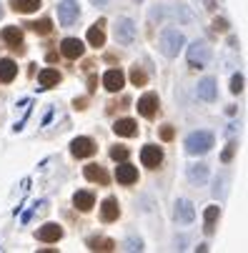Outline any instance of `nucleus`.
<instances>
[{
    "label": "nucleus",
    "instance_id": "nucleus-12",
    "mask_svg": "<svg viewBox=\"0 0 248 253\" xmlns=\"http://www.w3.org/2000/svg\"><path fill=\"white\" fill-rule=\"evenodd\" d=\"M123 83H125V76L121 73L118 68L108 70V73L103 76V85H105V90H111V93H118L123 88Z\"/></svg>",
    "mask_w": 248,
    "mask_h": 253
},
{
    "label": "nucleus",
    "instance_id": "nucleus-16",
    "mask_svg": "<svg viewBox=\"0 0 248 253\" xmlns=\"http://www.w3.org/2000/svg\"><path fill=\"white\" fill-rule=\"evenodd\" d=\"M118 213H121V208H118V201H116V198H105V201H103V206H100V218H103L105 223L116 221Z\"/></svg>",
    "mask_w": 248,
    "mask_h": 253
},
{
    "label": "nucleus",
    "instance_id": "nucleus-19",
    "mask_svg": "<svg viewBox=\"0 0 248 253\" xmlns=\"http://www.w3.org/2000/svg\"><path fill=\"white\" fill-rule=\"evenodd\" d=\"M15 73H18V65H15L10 58H3V60H0V81H3V83H10V81L15 78Z\"/></svg>",
    "mask_w": 248,
    "mask_h": 253
},
{
    "label": "nucleus",
    "instance_id": "nucleus-7",
    "mask_svg": "<svg viewBox=\"0 0 248 253\" xmlns=\"http://www.w3.org/2000/svg\"><path fill=\"white\" fill-rule=\"evenodd\" d=\"M140 163L146 168H158L163 163V151L158 146H143V151H140Z\"/></svg>",
    "mask_w": 248,
    "mask_h": 253
},
{
    "label": "nucleus",
    "instance_id": "nucleus-34",
    "mask_svg": "<svg viewBox=\"0 0 248 253\" xmlns=\"http://www.w3.org/2000/svg\"><path fill=\"white\" fill-rule=\"evenodd\" d=\"M85 103H88L85 98H76V103H73V105H76V111H83V108H85Z\"/></svg>",
    "mask_w": 248,
    "mask_h": 253
},
{
    "label": "nucleus",
    "instance_id": "nucleus-21",
    "mask_svg": "<svg viewBox=\"0 0 248 253\" xmlns=\"http://www.w3.org/2000/svg\"><path fill=\"white\" fill-rule=\"evenodd\" d=\"M85 178L93 180V183H100V186L108 183V173H105L100 166H85Z\"/></svg>",
    "mask_w": 248,
    "mask_h": 253
},
{
    "label": "nucleus",
    "instance_id": "nucleus-5",
    "mask_svg": "<svg viewBox=\"0 0 248 253\" xmlns=\"http://www.w3.org/2000/svg\"><path fill=\"white\" fill-rule=\"evenodd\" d=\"M135 35H138L135 23H133L130 18H118V25H116V41H118L121 45H130V43L135 41Z\"/></svg>",
    "mask_w": 248,
    "mask_h": 253
},
{
    "label": "nucleus",
    "instance_id": "nucleus-32",
    "mask_svg": "<svg viewBox=\"0 0 248 253\" xmlns=\"http://www.w3.org/2000/svg\"><path fill=\"white\" fill-rule=\"evenodd\" d=\"M125 251H143V243H140V238H138V241L130 238V241L125 243Z\"/></svg>",
    "mask_w": 248,
    "mask_h": 253
},
{
    "label": "nucleus",
    "instance_id": "nucleus-18",
    "mask_svg": "<svg viewBox=\"0 0 248 253\" xmlns=\"http://www.w3.org/2000/svg\"><path fill=\"white\" fill-rule=\"evenodd\" d=\"M113 130H116V135L130 138V135H135V133H138V126H135V121H130V118H121V121H116Z\"/></svg>",
    "mask_w": 248,
    "mask_h": 253
},
{
    "label": "nucleus",
    "instance_id": "nucleus-9",
    "mask_svg": "<svg viewBox=\"0 0 248 253\" xmlns=\"http://www.w3.org/2000/svg\"><path fill=\"white\" fill-rule=\"evenodd\" d=\"M116 178H118V183L130 186V183H135V180H138V168L130 166V163H125V161H121V166H116Z\"/></svg>",
    "mask_w": 248,
    "mask_h": 253
},
{
    "label": "nucleus",
    "instance_id": "nucleus-35",
    "mask_svg": "<svg viewBox=\"0 0 248 253\" xmlns=\"http://www.w3.org/2000/svg\"><path fill=\"white\" fill-rule=\"evenodd\" d=\"M233 148H236V146L231 143V146H228V148L223 151V161H231V156H233Z\"/></svg>",
    "mask_w": 248,
    "mask_h": 253
},
{
    "label": "nucleus",
    "instance_id": "nucleus-6",
    "mask_svg": "<svg viewBox=\"0 0 248 253\" xmlns=\"http://www.w3.org/2000/svg\"><path fill=\"white\" fill-rule=\"evenodd\" d=\"M70 153H73L76 158H88V156L95 153V143L90 138L81 135V138H76L73 143H70Z\"/></svg>",
    "mask_w": 248,
    "mask_h": 253
},
{
    "label": "nucleus",
    "instance_id": "nucleus-2",
    "mask_svg": "<svg viewBox=\"0 0 248 253\" xmlns=\"http://www.w3.org/2000/svg\"><path fill=\"white\" fill-rule=\"evenodd\" d=\"M213 133H208V130H193L188 138H186V151L191 156H203L208 153L210 148H213Z\"/></svg>",
    "mask_w": 248,
    "mask_h": 253
},
{
    "label": "nucleus",
    "instance_id": "nucleus-36",
    "mask_svg": "<svg viewBox=\"0 0 248 253\" xmlns=\"http://www.w3.org/2000/svg\"><path fill=\"white\" fill-rule=\"evenodd\" d=\"M90 3L98 5V8H105V5H108V0H90Z\"/></svg>",
    "mask_w": 248,
    "mask_h": 253
},
{
    "label": "nucleus",
    "instance_id": "nucleus-13",
    "mask_svg": "<svg viewBox=\"0 0 248 253\" xmlns=\"http://www.w3.org/2000/svg\"><path fill=\"white\" fill-rule=\"evenodd\" d=\"M216 95H218V88H216V81H213V78H203V81L198 83V98H201V100L213 103Z\"/></svg>",
    "mask_w": 248,
    "mask_h": 253
},
{
    "label": "nucleus",
    "instance_id": "nucleus-22",
    "mask_svg": "<svg viewBox=\"0 0 248 253\" xmlns=\"http://www.w3.org/2000/svg\"><path fill=\"white\" fill-rule=\"evenodd\" d=\"M38 81H41L43 88H50V85H58L60 83V73H58V70H53V68H45V70H41V73H38Z\"/></svg>",
    "mask_w": 248,
    "mask_h": 253
},
{
    "label": "nucleus",
    "instance_id": "nucleus-31",
    "mask_svg": "<svg viewBox=\"0 0 248 253\" xmlns=\"http://www.w3.org/2000/svg\"><path fill=\"white\" fill-rule=\"evenodd\" d=\"M213 30H218V33H228V20L216 18V20H213Z\"/></svg>",
    "mask_w": 248,
    "mask_h": 253
},
{
    "label": "nucleus",
    "instance_id": "nucleus-28",
    "mask_svg": "<svg viewBox=\"0 0 248 253\" xmlns=\"http://www.w3.org/2000/svg\"><path fill=\"white\" fill-rule=\"evenodd\" d=\"M130 81H133V85H146L148 76H146L140 68H133V70H130Z\"/></svg>",
    "mask_w": 248,
    "mask_h": 253
},
{
    "label": "nucleus",
    "instance_id": "nucleus-20",
    "mask_svg": "<svg viewBox=\"0 0 248 253\" xmlns=\"http://www.w3.org/2000/svg\"><path fill=\"white\" fill-rule=\"evenodd\" d=\"M73 203H76V208H81V211L85 213V211H90V208L95 206V198H93L90 191H78V193L73 196Z\"/></svg>",
    "mask_w": 248,
    "mask_h": 253
},
{
    "label": "nucleus",
    "instance_id": "nucleus-24",
    "mask_svg": "<svg viewBox=\"0 0 248 253\" xmlns=\"http://www.w3.org/2000/svg\"><path fill=\"white\" fill-rule=\"evenodd\" d=\"M218 213H221V211H218V206H208V208H206V213H203V218H206V233H213Z\"/></svg>",
    "mask_w": 248,
    "mask_h": 253
},
{
    "label": "nucleus",
    "instance_id": "nucleus-17",
    "mask_svg": "<svg viewBox=\"0 0 248 253\" xmlns=\"http://www.w3.org/2000/svg\"><path fill=\"white\" fill-rule=\"evenodd\" d=\"M188 180L193 186H203L208 180V166L203 163H196V166H188Z\"/></svg>",
    "mask_w": 248,
    "mask_h": 253
},
{
    "label": "nucleus",
    "instance_id": "nucleus-26",
    "mask_svg": "<svg viewBox=\"0 0 248 253\" xmlns=\"http://www.w3.org/2000/svg\"><path fill=\"white\" fill-rule=\"evenodd\" d=\"M88 246H90L93 251H113V248H116V243H113L111 238H90Z\"/></svg>",
    "mask_w": 248,
    "mask_h": 253
},
{
    "label": "nucleus",
    "instance_id": "nucleus-29",
    "mask_svg": "<svg viewBox=\"0 0 248 253\" xmlns=\"http://www.w3.org/2000/svg\"><path fill=\"white\" fill-rule=\"evenodd\" d=\"M111 158L113 161H128V148H123V146L111 148Z\"/></svg>",
    "mask_w": 248,
    "mask_h": 253
},
{
    "label": "nucleus",
    "instance_id": "nucleus-1",
    "mask_svg": "<svg viewBox=\"0 0 248 253\" xmlns=\"http://www.w3.org/2000/svg\"><path fill=\"white\" fill-rule=\"evenodd\" d=\"M183 45H186V38H183V33L175 30V28H165L158 38V48L165 58H178Z\"/></svg>",
    "mask_w": 248,
    "mask_h": 253
},
{
    "label": "nucleus",
    "instance_id": "nucleus-3",
    "mask_svg": "<svg viewBox=\"0 0 248 253\" xmlns=\"http://www.w3.org/2000/svg\"><path fill=\"white\" fill-rule=\"evenodd\" d=\"M208 60H210V48H208L206 41H196V43L188 45V63H191V68H206Z\"/></svg>",
    "mask_w": 248,
    "mask_h": 253
},
{
    "label": "nucleus",
    "instance_id": "nucleus-14",
    "mask_svg": "<svg viewBox=\"0 0 248 253\" xmlns=\"http://www.w3.org/2000/svg\"><path fill=\"white\" fill-rule=\"evenodd\" d=\"M63 238V228L58 226V223H45L41 231H38V241H43V243H55V241H60Z\"/></svg>",
    "mask_w": 248,
    "mask_h": 253
},
{
    "label": "nucleus",
    "instance_id": "nucleus-10",
    "mask_svg": "<svg viewBox=\"0 0 248 253\" xmlns=\"http://www.w3.org/2000/svg\"><path fill=\"white\" fill-rule=\"evenodd\" d=\"M193 218H196V208H193V203L181 198L178 203H175V221H178V223H193Z\"/></svg>",
    "mask_w": 248,
    "mask_h": 253
},
{
    "label": "nucleus",
    "instance_id": "nucleus-33",
    "mask_svg": "<svg viewBox=\"0 0 248 253\" xmlns=\"http://www.w3.org/2000/svg\"><path fill=\"white\" fill-rule=\"evenodd\" d=\"M161 138H163V140H173V128H170V126H165V128L161 130Z\"/></svg>",
    "mask_w": 248,
    "mask_h": 253
},
{
    "label": "nucleus",
    "instance_id": "nucleus-23",
    "mask_svg": "<svg viewBox=\"0 0 248 253\" xmlns=\"http://www.w3.org/2000/svg\"><path fill=\"white\" fill-rule=\"evenodd\" d=\"M15 13H35L41 8V0H10Z\"/></svg>",
    "mask_w": 248,
    "mask_h": 253
},
{
    "label": "nucleus",
    "instance_id": "nucleus-30",
    "mask_svg": "<svg viewBox=\"0 0 248 253\" xmlns=\"http://www.w3.org/2000/svg\"><path fill=\"white\" fill-rule=\"evenodd\" d=\"M231 90L233 93H241L243 90V76H233L231 78Z\"/></svg>",
    "mask_w": 248,
    "mask_h": 253
},
{
    "label": "nucleus",
    "instance_id": "nucleus-27",
    "mask_svg": "<svg viewBox=\"0 0 248 253\" xmlns=\"http://www.w3.org/2000/svg\"><path fill=\"white\" fill-rule=\"evenodd\" d=\"M35 33H41V35H48L50 30H53V25H50V20L48 18H43V20H38V23H28Z\"/></svg>",
    "mask_w": 248,
    "mask_h": 253
},
{
    "label": "nucleus",
    "instance_id": "nucleus-8",
    "mask_svg": "<svg viewBox=\"0 0 248 253\" xmlns=\"http://www.w3.org/2000/svg\"><path fill=\"white\" fill-rule=\"evenodd\" d=\"M138 113L143 116V118H153L156 116V111H158V95L156 93H146L143 98L138 100Z\"/></svg>",
    "mask_w": 248,
    "mask_h": 253
},
{
    "label": "nucleus",
    "instance_id": "nucleus-37",
    "mask_svg": "<svg viewBox=\"0 0 248 253\" xmlns=\"http://www.w3.org/2000/svg\"><path fill=\"white\" fill-rule=\"evenodd\" d=\"M0 15H3V8H0Z\"/></svg>",
    "mask_w": 248,
    "mask_h": 253
},
{
    "label": "nucleus",
    "instance_id": "nucleus-15",
    "mask_svg": "<svg viewBox=\"0 0 248 253\" xmlns=\"http://www.w3.org/2000/svg\"><path fill=\"white\" fill-rule=\"evenodd\" d=\"M3 41H5L13 50H18V53H23V50H25V48H23V33H20L18 28H13V25L3 30Z\"/></svg>",
    "mask_w": 248,
    "mask_h": 253
},
{
    "label": "nucleus",
    "instance_id": "nucleus-25",
    "mask_svg": "<svg viewBox=\"0 0 248 253\" xmlns=\"http://www.w3.org/2000/svg\"><path fill=\"white\" fill-rule=\"evenodd\" d=\"M88 43H90V45H95V48L105 45V33H103V28H100V25H95V28H90V30H88Z\"/></svg>",
    "mask_w": 248,
    "mask_h": 253
},
{
    "label": "nucleus",
    "instance_id": "nucleus-11",
    "mask_svg": "<svg viewBox=\"0 0 248 253\" xmlns=\"http://www.w3.org/2000/svg\"><path fill=\"white\" fill-rule=\"evenodd\" d=\"M83 50H85V45H83L78 38H65V41L60 43V53H63L65 58H70V60L81 58V55H83Z\"/></svg>",
    "mask_w": 248,
    "mask_h": 253
},
{
    "label": "nucleus",
    "instance_id": "nucleus-4",
    "mask_svg": "<svg viewBox=\"0 0 248 253\" xmlns=\"http://www.w3.org/2000/svg\"><path fill=\"white\" fill-rule=\"evenodd\" d=\"M81 15V5L78 0H63V3H58V20L63 28H70Z\"/></svg>",
    "mask_w": 248,
    "mask_h": 253
}]
</instances>
